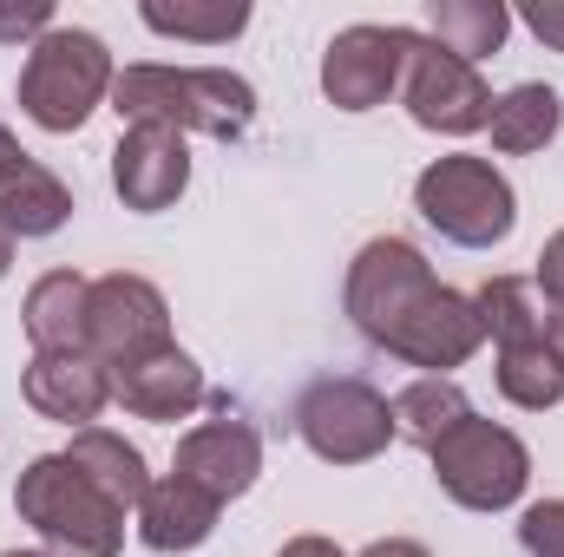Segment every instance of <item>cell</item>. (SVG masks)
Listing matches in <instances>:
<instances>
[{
  "label": "cell",
  "instance_id": "6da1fadb",
  "mask_svg": "<svg viewBox=\"0 0 564 557\" xmlns=\"http://www.w3.org/2000/svg\"><path fill=\"white\" fill-rule=\"evenodd\" d=\"M348 321L375 348H388L394 361L426 368V374L466 368L479 354V341H486L473 295L446 288L408 237H375V243L355 250V263H348Z\"/></svg>",
  "mask_w": 564,
  "mask_h": 557
},
{
  "label": "cell",
  "instance_id": "7a4b0ae2",
  "mask_svg": "<svg viewBox=\"0 0 564 557\" xmlns=\"http://www.w3.org/2000/svg\"><path fill=\"white\" fill-rule=\"evenodd\" d=\"M112 112L126 125H164L177 139H243L257 119V86L230 66H126L112 79Z\"/></svg>",
  "mask_w": 564,
  "mask_h": 557
},
{
  "label": "cell",
  "instance_id": "3957f363",
  "mask_svg": "<svg viewBox=\"0 0 564 557\" xmlns=\"http://www.w3.org/2000/svg\"><path fill=\"white\" fill-rule=\"evenodd\" d=\"M13 512L40 532L46 557H119V545H126V512L66 452H40L20 472Z\"/></svg>",
  "mask_w": 564,
  "mask_h": 557
},
{
  "label": "cell",
  "instance_id": "277c9868",
  "mask_svg": "<svg viewBox=\"0 0 564 557\" xmlns=\"http://www.w3.org/2000/svg\"><path fill=\"white\" fill-rule=\"evenodd\" d=\"M112 53L86 26H53L26 46L20 66V112L40 132H79L106 99H112Z\"/></svg>",
  "mask_w": 564,
  "mask_h": 557
},
{
  "label": "cell",
  "instance_id": "5b68a950",
  "mask_svg": "<svg viewBox=\"0 0 564 557\" xmlns=\"http://www.w3.org/2000/svg\"><path fill=\"white\" fill-rule=\"evenodd\" d=\"M414 210L459 250H492L519 223V197H512L506 171L473 157V151H453V157L426 164L414 177Z\"/></svg>",
  "mask_w": 564,
  "mask_h": 557
},
{
  "label": "cell",
  "instance_id": "8992f818",
  "mask_svg": "<svg viewBox=\"0 0 564 557\" xmlns=\"http://www.w3.org/2000/svg\"><path fill=\"white\" fill-rule=\"evenodd\" d=\"M426 459H433L440 492H446L453 505H466V512H506V505H519L525 485H532V452H525V439L506 433V426H492V419H479V414L459 419Z\"/></svg>",
  "mask_w": 564,
  "mask_h": 557
},
{
  "label": "cell",
  "instance_id": "52a82bcc",
  "mask_svg": "<svg viewBox=\"0 0 564 557\" xmlns=\"http://www.w3.org/2000/svg\"><path fill=\"white\" fill-rule=\"evenodd\" d=\"M295 433L302 446L322 459V466H368L388 452L394 439V414H388V394H375L368 381H315L302 387L295 401Z\"/></svg>",
  "mask_w": 564,
  "mask_h": 557
},
{
  "label": "cell",
  "instance_id": "ba28073f",
  "mask_svg": "<svg viewBox=\"0 0 564 557\" xmlns=\"http://www.w3.org/2000/svg\"><path fill=\"white\" fill-rule=\"evenodd\" d=\"M414 40H421L414 26H375V20L341 26L328 40V53H322V92H328V106H341V112L388 106V92L408 79Z\"/></svg>",
  "mask_w": 564,
  "mask_h": 557
},
{
  "label": "cell",
  "instance_id": "9c48e42d",
  "mask_svg": "<svg viewBox=\"0 0 564 557\" xmlns=\"http://www.w3.org/2000/svg\"><path fill=\"white\" fill-rule=\"evenodd\" d=\"M401 92H408V112H414L421 132L466 139V132H486V119H492V92H486L479 66L453 59V53L433 46L426 33L414 40V53H408V79H401Z\"/></svg>",
  "mask_w": 564,
  "mask_h": 557
},
{
  "label": "cell",
  "instance_id": "30bf717a",
  "mask_svg": "<svg viewBox=\"0 0 564 557\" xmlns=\"http://www.w3.org/2000/svg\"><path fill=\"white\" fill-rule=\"evenodd\" d=\"M171 341V308L158 295V282L144 276H99L86 295V354H99L106 368H126L151 348Z\"/></svg>",
  "mask_w": 564,
  "mask_h": 557
},
{
  "label": "cell",
  "instance_id": "8fae6325",
  "mask_svg": "<svg viewBox=\"0 0 564 557\" xmlns=\"http://www.w3.org/2000/svg\"><path fill=\"white\" fill-rule=\"evenodd\" d=\"M171 472L191 479L197 492H210L217 505H230V499H243V492L257 485V472H263V439H257L250 419H230V414L204 419V426H191V433L177 439Z\"/></svg>",
  "mask_w": 564,
  "mask_h": 557
},
{
  "label": "cell",
  "instance_id": "7c38bea8",
  "mask_svg": "<svg viewBox=\"0 0 564 557\" xmlns=\"http://www.w3.org/2000/svg\"><path fill=\"white\" fill-rule=\"evenodd\" d=\"M184 184H191L184 139L164 132V125H126V139L112 144V190H119V204L139 210V217H158V210H171L184 197Z\"/></svg>",
  "mask_w": 564,
  "mask_h": 557
},
{
  "label": "cell",
  "instance_id": "4fadbf2b",
  "mask_svg": "<svg viewBox=\"0 0 564 557\" xmlns=\"http://www.w3.org/2000/svg\"><path fill=\"white\" fill-rule=\"evenodd\" d=\"M20 394L40 419H59V426H93L112 401V368L86 348L73 354H33L26 374H20Z\"/></svg>",
  "mask_w": 564,
  "mask_h": 557
},
{
  "label": "cell",
  "instance_id": "5bb4252c",
  "mask_svg": "<svg viewBox=\"0 0 564 557\" xmlns=\"http://www.w3.org/2000/svg\"><path fill=\"white\" fill-rule=\"evenodd\" d=\"M112 401L139 419H184L204 407V368L177 341H164L139 361L112 368Z\"/></svg>",
  "mask_w": 564,
  "mask_h": 557
},
{
  "label": "cell",
  "instance_id": "9a60e30c",
  "mask_svg": "<svg viewBox=\"0 0 564 557\" xmlns=\"http://www.w3.org/2000/svg\"><path fill=\"white\" fill-rule=\"evenodd\" d=\"M217 512H224V505H217L210 492H197L191 479L164 472V479H151V492H144V505H139V538L164 557L197 551V545L217 532Z\"/></svg>",
  "mask_w": 564,
  "mask_h": 557
},
{
  "label": "cell",
  "instance_id": "2e32d148",
  "mask_svg": "<svg viewBox=\"0 0 564 557\" xmlns=\"http://www.w3.org/2000/svg\"><path fill=\"white\" fill-rule=\"evenodd\" d=\"M86 295H93V282L73 276V270H46L26 288L20 321H26L33 354H73V348H86Z\"/></svg>",
  "mask_w": 564,
  "mask_h": 557
},
{
  "label": "cell",
  "instance_id": "e0dca14e",
  "mask_svg": "<svg viewBox=\"0 0 564 557\" xmlns=\"http://www.w3.org/2000/svg\"><path fill=\"white\" fill-rule=\"evenodd\" d=\"M66 459L119 505V512H139L144 492H151V472H144V452L126 439V433H106V426H79L73 433V446H66Z\"/></svg>",
  "mask_w": 564,
  "mask_h": 557
},
{
  "label": "cell",
  "instance_id": "ac0fdd59",
  "mask_svg": "<svg viewBox=\"0 0 564 557\" xmlns=\"http://www.w3.org/2000/svg\"><path fill=\"white\" fill-rule=\"evenodd\" d=\"M388 414H394V439H414L421 452H433L459 419H473V401L453 374H421L388 401Z\"/></svg>",
  "mask_w": 564,
  "mask_h": 557
},
{
  "label": "cell",
  "instance_id": "d6986e66",
  "mask_svg": "<svg viewBox=\"0 0 564 557\" xmlns=\"http://www.w3.org/2000/svg\"><path fill=\"white\" fill-rule=\"evenodd\" d=\"M486 132H492V151H506V157L545 151V144L564 132V99L552 92V86L525 79V86H512L506 99H492V119H486Z\"/></svg>",
  "mask_w": 564,
  "mask_h": 557
},
{
  "label": "cell",
  "instance_id": "ffe728a7",
  "mask_svg": "<svg viewBox=\"0 0 564 557\" xmlns=\"http://www.w3.org/2000/svg\"><path fill=\"white\" fill-rule=\"evenodd\" d=\"M66 217H73V190L46 164L26 157L20 171L0 177V223H7V237H53Z\"/></svg>",
  "mask_w": 564,
  "mask_h": 557
},
{
  "label": "cell",
  "instance_id": "44dd1931",
  "mask_svg": "<svg viewBox=\"0 0 564 557\" xmlns=\"http://www.w3.org/2000/svg\"><path fill=\"white\" fill-rule=\"evenodd\" d=\"M506 33H512V13L499 0H426V40L446 46L466 66L486 59V53H499Z\"/></svg>",
  "mask_w": 564,
  "mask_h": 557
},
{
  "label": "cell",
  "instance_id": "7402d4cb",
  "mask_svg": "<svg viewBox=\"0 0 564 557\" xmlns=\"http://www.w3.org/2000/svg\"><path fill=\"white\" fill-rule=\"evenodd\" d=\"M473 308H479V328H486L499 348L545 341V315H552V302L539 295V282L532 276H492L479 295H473Z\"/></svg>",
  "mask_w": 564,
  "mask_h": 557
},
{
  "label": "cell",
  "instance_id": "603a6c76",
  "mask_svg": "<svg viewBox=\"0 0 564 557\" xmlns=\"http://www.w3.org/2000/svg\"><path fill=\"white\" fill-rule=\"evenodd\" d=\"M139 20L164 40H197V46H224L250 26V0H144Z\"/></svg>",
  "mask_w": 564,
  "mask_h": 557
},
{
  "label": "cell",
  "instance_id": "cb8c5ba5",
  "mask_svg": "<svg viewBox=\"0 0 564 557\" xmlns=\"http://www.w3.org/2000/svg\"><path fill=\"white\" fill-rule=\"evenodd\" d=\"M499 394L525 414H545L564 401V361L545 341H519V348H499Z\"/></svg>",
  "mask_w": 564,
  "mask_h": 557
},
{
  "label": "cell",
  "instance_id": "d4e9b609",
  "mask_svg": "<svg viewBox=\"0 0 564 557\" xmlns=\"http://www.w3.org/2000/svg\"><path fill=\"white\" fill-rule=\"evenodd\" d=\"M519 545H525V557H564V499H539V505H525V518H519Z\"/></svg>",
  "mask_w": 564,
  "mask_h": 557
},
{
  "label": "cell",
  "instance_id": "484cf974",
  "mask_svg": "<svg viewBox=\"0 0 564 557\" xmlns=\"http://www.w3.org/2000/svg\"><path fill=\"white\" fill-rule=\"evenodd\" d=\"M40 33H53V7L46 0H0V40L7 46H33Z\"/></svg>",
  "mask_w": 564,
  "mask_h": 557
},
{
  "label": "cell",
  "instance_id": "4316f807",
  "mask_svg": "<svg viewBox=\"0 0 564 557\" xmlns=\"http://www.w3.org/2000/svg\"><path fill=\"white\" fill-rule=\"evenodd\" d=\"M532 282H539V295H545L552 308H564V230L539 250V276H532Z\"/></svg>",
  "mask_w": 564,
  "mask_h": 557
},
{
  "label": "cell",
  "instance_id": "83f0119b",
  "mask_svg": "<svg viewBox=\"0 0 564 557\" xmlns=\"http://www.w3.org/2000/svg\"><path fill=\"white\" fill-rule=\"evenodd\" d=\"M525 26H532L552 53H564V0H532V7H525Z\"/></svg>",
  "mask_w": 564,
  "mask_h": 557
},
{
  "label": "cell",
  "instance_id": "f1b7e54d",
  "mask_svg": "<svg viewBox=\"0 0 564 557\" xmlns=\"http://www.w3.org/2000/svg\"><path fill=\"white\" fill-rule=\"evenodd\" d=\"M276 557H341V545H335V538H315V532H308V538H289V545H282Z\"/></svg>",
  "mask_w": 564,
  "mask_h": 557
},
{
  "label": "cell",
  "instance_id": "f546056e",
  "mask_svg": "<svg viewBox=\"0 0 564 557\" xmlns=\"http://www.w3.org/2000/svg\"><path fill=\"white\" fill-rule=\"evenodd\" d=\"M361 557H433V551H426V545H414V538H375Z\"/></svg>",
  "mask_w": 564,
  "mask_h": 557
},
{
  "label": "cell",
  "instance_id": "4dcf8cb0",
  "mask_svg": "<svg viewBox=\"0 0 564 557\" xmlns=\"http://www.w3.org/2000/svg\"><path fill=\"white\" fill-rule=\"evenodd\" d=\"M20 164H26V151H20V139H13L7 125H0V177H7V171H20Z\"/></svg>",
  "mask_w": 564,
  "mask_h": 557
},
{
  "label": "cell",
  "instance_id": "1f68e13d",
  "mask_svg": "<svg viewBox=\"0 0 564 557\" xmlns=\"http://www.w3.org/2000/svg\"><path fill=\"white\" fill-rule=\"evenodd\" d=\"M545 348L564 361V308H552V315H545Z\"/></svg>",
  "mask_w": 564,
  "mask_h": 557
},
{
  "label": "cell",
  "instance_id": "d6a6232c",
  "mask_svg": "<svg viewBox=\"0 0 564 557\" xmlns=\"http://www.w3.org/2000/svg\"><path fill=\"white\" fill-rule=\"evenodd\" d=\"M13 270V237H7V223H0V276Z\"/></svg>",
  "mask_w": 564,
  "mask_h": 557
},
{
  "label": "cell",
  "instance_id": "836d02e7",
  "mask_svg": "<svg viewBox=\"0 0 564 557\" xmlns=\"http://www.w3.org/2000/svg\"><path fill=\"white\" fill-rule=\"evenodd\" d=\"M0 557H46V551H0Z\"/></svg>",
  "mask_w": 564,
  "mask_h": 557
}]
</instances>
